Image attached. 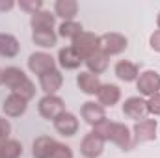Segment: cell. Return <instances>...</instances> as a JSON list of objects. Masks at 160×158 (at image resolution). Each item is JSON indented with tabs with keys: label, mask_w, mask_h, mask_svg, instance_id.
Here are the masks:
<instances>
[{
	"label": "cell",
	"mask_w": 160,
	"mask_h": 158,
	"mask_svg": "<svg viewBox=\"0 0 160 158\" xmlns=\"http://www.w3.org/2000/svg\"><path fill=\"white\" fill-rule=\"evenodd\" d=\"M9 132H11V125H9V121L4 119V117H0V143L6 141V140H9Z\"/></svg>",
	"instance_id": "29"
},
{
	"label": "cell",
	"mask_w": 160,
	"mask_h": 158,
	"mask_svg": "<svg viewBox=\"0 0 160 158\" xmlns=\"http://www.w3.org/2000/svg\"><path fill=\"white\" fill-rule=\"evenodd\" d=\"M32 39L41 48H52L58 41V36L54 34V30H39V32H32Z\"/></svg>",
	"instance_id": "24"
},
{
	"label": "cell",
	"mask_w": 160,
	"mask_h": 158,
	"mask_svg": "<svg viewBox=\"0 0 160 158\" xmlns=\"http://www.w3.org/2000/svg\"><path fill=\"white\" fill-rule=\"evenodd\" d=\"M30 24H32V30L34 32H39V30H52L54 28V15L50 11H38L32 15L30 19Z\"/></svg>",
	"instance_id": "22"
},
{
	"label": "cell",
	"mask_w": 160,
	"mask_h": 158,
	"mask_svg": "<svg viewBox=\"0 0 160 158\" xmlns=\"http://www.w3.org/2000/svg\"><path fill=\"white\" fill-rule=\"evenodd\" d=\"M136 87L140 91V95L143 97H153L160 93V75L157 71H143L138 80H136Z\"/></svg>",
	"instance_id": "5"
},
{
	"label": "cell",
	"mask_w": 160,
	"mask_h": 158,
	"mask_svg": "<svg viewBox=\"0 0 160 158\" xmlns=\"http://www.w3.org/2000/svg\"><path fill=\"white\" fill-rule=\"evenodd\" d=\"M28 69L36 75H45L48 71H54L56 69V62L50 54L47 52H34L30 58H28Z\"/></svg>",
	"instance_id": "8"
},
{
	"label": "cell",
	"mask_w": 160,
	"mask_h": 158,
	"mask_svg": "<svg viewBox=\"0 0 160 158\" xmlns=\"http://www.w3.org/2000/svg\"><path fill=\"white\" fill-rule=\"evenodd\" d=\"M116 77L123 82H134V80H138L140 77V71H138V65L136 63H132V62H128V60H119L118 63H116Z\"/></svg>",
	"instance_id": "18"
},
{
	"label": "cell",
	"mask_w": 160,
	"mask_h": 158,
	"mask_svg": "<svg viewBox=\"0 0 160 158\" xmlns=\"http://www.w3.org/2000/svg\"><path fill=\"white\" fill-rule=\"evenodd\" d=\"M80 114H82V119H84L88 125H91V126H97L99 123H102V121L106 119L104 108H102L99 102H91V101L82 104Z\"/></svg>",
	"instance_id": "12"
},
{
	"label": "cell",
	"mask_w": 160,
	"mask_h": 158,
	"mask_svg": "<svg viewBox=\"0 0 160 158\" xmlns=\"http://www.w3.org/2000/svg\"><path fill=\"white\" fill-rule=\"evenodd\" d=\"M2 84H6L11 89V93L21 95L26 101H30L36 95V87H34L32 80L28 78L19 67H8V69H4L2 71Z\"/></svg>",
	"instance_id": "2"
},
{
	"label": "cell",
	"mask_w": 160,
	"mask_h": 158,
	"mask_svg": "<svg viewBox=\"0 0 160 158\" xmlns=\"http://www.w3.org/2000/svg\"><path fill=\"white\" fill-rule=\"evenodd\" d=\"M19 6H21V9H24V11H28V13H38L41 11V7H43V2L41 0H21L19 2Z\"/></svg>",
	"instance_id": "27"
},
{
	"label": "cell",
	"mask_w": 160,
	"mask_h": 158,
	"mask_svg": "<svg viewBox=\"0 0 160 158\" xmlns=\"http://www.w3.org/2000/svg\"><path fill=\"white\" fill-rule=\"evenodd\" d=\"M13 6H15L13 0H0V11H8V9H11Z\"/></svg>",
	"instance_id": "32"
},
{
	"label": "cell",
	"mask_w": 160,
	"mask_h": 158,
	"mask_svg": "<svg viewBox=\"0 0 160 158\" xmlns=\"http://www.w3.org/2000/svg\"><path fill=\"white\" fill-rule=\"evenodd\" d=\"M147 110H149V114H153V116H160V93L149 97V101H147Z\"/></svg>",
	"instance_id": "28"
},
{
	"label": "cell",
	"mask_w": 160,
	"mask_h": 158,
	"mask_svg": "<svg viewBox=\"0 0 160 158\" xmlns=\"http://www.w3.org/2000/svg\"><path fill=\"white\" fill-rule=\"evenodd\" d=\"M101 41V50L110 58L114 54H121L125 48H127V37L121 36V34H116V32H110V34H104L99 37Z\"/></svg>",
	"instance_id": "6"
},
{
	"label": "cell",
	"mask_w": 160,
	"mask_h": 158,
	"mask_svg": "<svg viewBox=\"0 0 160 158\" xmlns=\"http://www.w3.org/2000/svg\"><path fill=\"white\" fill-rule=\"evenodd\" d=\"M19 41L11 34H0V56L4 58H15L19 54Z\"/></svg>",
	"instance_id": "23"
},
{
	"label": "cell",
	"mask_w": 160,
	"mask_h": 158,
	"mask_svg": "<svg viewBox=\"0 0 160 158\" xmlns=\"http://www.w3.org/2000/svg\"><path fill=\"white\" fill-rule=\"evenodd\" d=\"M149 43H151V48H153V50L160 52V30H155V32L151 34V39H149Z\"/></svg>",
	"instance_id": "31"
},
{
	"label": "cell",
	"mask_w": 160,
	"mask_h": 158,
	"mask_svg": "<svg viewBox=\"0 0 160 158\" xmlns=\"http://www.w3.org/2000/svg\"><path fill=\"white\" fill-rule=\"evenodd\" d=\"M39 84H41V89H43L47 95H54V93L62 87L63 77H62V73H60L58 69H54V71H48V73L41 75Z\"/></svg>",
	"instance_id": "16"
},
{
	"label": "cell",
	"mask_w": 160,
	"mask_h": 158,
	"mask_svg": "<svg viewBox=\"0 0 160 158\" xmlns=\"http://www.w3.org/2000/svg\"><path fill=\"white\" fill-rule=\"evenodd\" d=\"M71 47L75 48V52L78 54L82 60H88L91 54L101 50V41H99V36H95L91 32H82V34H78L73 39Z\"/></svg>",
	"instance_id": "3"
},
{
	"label": "cell",
	"mask_w": 160,
	"mask_h": 158,
	"mask_svg": "<svg viewBox=\"0 0 160 158\" xmlns=\"http://www.w3.org/2000/svg\"><path fill=\"white\" fill-rule=\"evenodd\" d=\"M123 114L128 119H134L136 123L142 119H147V101H143L142 97H130L123 102Z\"/></svg>",
	"instance_id": "7"
},
{
	"label": "cell",
	"mask_w": 160,
	"mask_h": 158,
	"mask_svg": "<svg viewBox=\"0 0 160 158\" xmlns=\"http://www.w3.org/2000/svg\"><path fill=\"white\" fill-rule=\"evenodd\" d=\"M84 30H82V24L77 22V21H63L62 24H60V36L62 37H67V39H75L78 34H82Z\"/></svg>",
	"instance_id": "26"
},
{
	"label": "cell",
	"mask_w": 160,
	"mask_h": 158,
	"mask_svg": "<svg viewBox=\"0 0 160 158\" xmlns=\"http://www.w3.org/2000/svg\"><path fill=\"white\" fill-rule=\"evenodd\" d=\"M82 62H84V60L75 52L73 47L60 48V52H58V63H60L63 69H67V71H71V69H78Z\"/></svg>",
	"instance_id": "19"
},
{
	"label": "cell",
	"mask_w": 160,
	"mask_h": 158,
	"mask_svg": "<svg viewBox=\"0 0 160 158\" xmlns=\"http://www.w3.org/2000/svg\"><path fill=\"white\" fill-rule=\"evenodd\" d=\"M58 147H60V143H58L54 138L39 136V138L34 141L32 155H34V158H54L56 151H58Z\"/></svg>",
	"instance_id": "10"
},
{
	"label": "cell",
	"mask_w": 160,
	"mask_h": 158,
	"mask_svg": "<svg viewBox=\"0 0 160 158\" xmlns=\"http://www.w3.org/2000/svg\"><path fill=\"white\" fill-rule=\"evenodd\" d=\"M104 151V140L99 138L95 132H89L84 136L80 143V153L84 158H99Z\"/></svg>",
	"instance_id": "9"
},
{
	"label": "cell",
	"mask_w": 160,
	"mask_h": 158,
	"mask_svg": "<svg viewBox=\"0 0 160 158\" xmlns=\"http://www.w3.org/2000/svg\"><path fill=\"white\" fill-rule=\"evenodd\" d=\"M38 110H39L41 117L48 119V121H54L56 117H60L65 112V104L56 95H45L39 101V104H38Z\"/></svg>",
	"instance_id": "4"
},
{
	"label": "cell",
	"mask_w": 160,
	"mask_h": 158,
	"mask_svg": "<svg viewBox=\"0 0 160 158\" xmlns=\"http://www.w3.org/2000/svg\"><path fill=\"white\" fill-rule=\"evenodd\" d=\"M0 153L2 158H19L22 155V145L17 140H6L0 143Z\"/></svg>",
	"instance_id": "25"
},
{
	"label": "cell",
	"mask_w": 160,
	"mask_h": 158,
	"mask_svg": "<svg viewBox=\"0 0 160 158\" xmlns=\"http://www.w3.org/2000/svg\"><path fill=\"white\" fill-rule=\"evenodd\" d=\"M97 99H99V104L104 108V106H114L118 104L121 99V89L116 84H102L97 91Z\"/></svg>",
	"instance_id": "13"
},
{
	"label": "cell",
	"mask_w": 160,
	"mask_h": 158,
	"mask_svg": "<svg viewBox=\"0 0 160 158\" xmlns=\"http://www.w3.org/2000/svg\"><path fill=\"white\" fill-rule=\"evenodd\" d=\"M93 132L102 138L104 141H114L118 147H121L123 151H128L132 149L134 141H132V134L130 130L123 125V123H114V121H108L104 119L102 123H99L97 126H93Z\"/></svg>",
	"instance_id": "1"
},
{
	"label": "cell",
	"mask_w": 160,
	"mask_h": 158,
	"mask_svg": "<svg viewBox=\"0 0 160 158\" xmlns=\"http://www.w3.org/2000/svg\"><path fill=\"white\" fill-rule=\"evenodd\" d=\"M0 158H2V153H0Z\"/></svg>",
	"instance_id": "35"
},
{
	"label": "cell",
	"mask_w": 160,
	"mask_h": 158,
	"mask_svg": "<svg viewBox=\"0 0 160 158\" xmlns=\"http://www.w3.org/2000/svg\"><path fill=\"white\" fill-rule=\"evenodd\" d=\"M134 136L138 143L153 141L157 138V119H142L134 125Z\"/></svg>",
	"instance_id": "11"
},
{
	"label": "cell",
	"mask_w": 160,
	"mask_h": 158,
	"mask_svg": "<svg viewBox=\"0 0 160 158\" xmlns=\"http://www.w3.org/2000/svg\"><path fill=\"white\" fill-rule=\"evenodd\" d=\"M54 158H73V151H71V147L60 143V147H58V151H56Z\"/></svg>",
	"instance_id": "30"
},
{
	"label": "cell",
	"mask_w": 160,
	"mask_h": 158,
	"mask_svg": "<svg viewBox=\"0 0 160 158\" xmlns=\"http://www.w3.org/2000/svg\"><path fill=\"white\" fill-rule=\"evenodd\" d=\"M0 84H2V71H0Z\"/></svg>",
	"instance_id": "34"
},
{
	"label": "cell",
	"mask_w": 160,
	"mask_h": 158,
	"mask_svg": "<svg viewBox=\"0 0 160 158\" xmlns=\"http://www.w3.org/2000/svg\"><path fill=\"white\" fill-rule=\"evenodd\" d=\"M26 108H28V101L22 99L21 95H15V93H11V95L4 101V104H2L4 114L9 116V117H19V116H22V114L26 112Z\"/></svg>",
	"instance_id": "14"
},
{
	"label": "cell",
	"mask_w": 160,
	"mask_h": 158,
	"mask_svg": "<svg viewBox=\"0 0 160 158\" xmlns=\"http://www.w3.org/2000/svg\"><path fill=\"white\" fill-rule=\"evenodd\" d=\"M54 128L62 134V136H75L77 130H78V119L75 117L73 114L69 112H63L60 117L54 119Z\"/></svg>",
	"instance_id": "15"
},
{
	"label": "cell",
	"mask_w": 160,
	"mask_h": 158,
	"mask_svg": "<svg viewBox=\"0 0 160 158\" xmlns=\"http://www.w3.org/2000/svg\"><path fill=\"white\" fill-rule=\"evenodd\" d=\"M157 24H158V30H160V13H158V17H157Z\"/></svg>",
	"instance_id": "33"
},
{
	"label": "cell",
	"mask_w": 160,
	"mask_h": 158,
	"mask_svg": "<svg viewBox=\"0 0 160 158\" xmlns=\"http://www.w3.org/2000/svg\"><path fill=\"white\" fill-rule=\"evenodd\" d=\"M84 63L88 65L89 73L97 77V75H101V73L106 71V67H108V56H106L102 50H97V52L91 54L88 60H84Z\"/></svg>",
	"instance_id": "20"
},
{
	"label": "cell",
	"mask_w": 160,
	"mask_h": 158,
	"mask_svg": "<svg viewBox=\"0 0 160 158\" xmlns=\"http://www.w3.org/2000/svg\"><path fill=\"white\" fill-rule=\"evenodd\" d=\"M77 84H78L80 91H82V93H86V95H97L99 87L102 86V84H101V80H99V77L91 75L89 71L80 73L78 77H77Z\"/></svg>",
	"instance_id": "17"
},
{
	"label": "cell",
	"mask_w": 160,
	"mask_h": 158,
	"mask_svg": "<svg viewBox=\"0 0 160 158\" xmlns=\"http://www.w3.org/2000/svg\"><path fill=\"white\" fill-rule=\"evenodd\" d=\"M54 13L63 21H73L78 13V4L75 0H58L54 4Z\"/></svg>",
	"instance_id": "21"
}]
</instances>
